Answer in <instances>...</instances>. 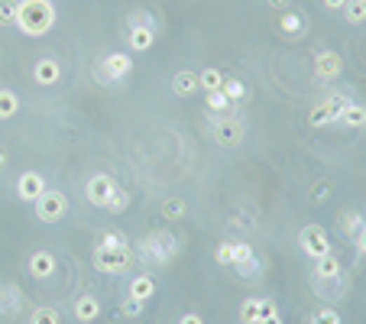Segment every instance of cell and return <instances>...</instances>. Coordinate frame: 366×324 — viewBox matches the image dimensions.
Here are the masks:
<instances>
[{"mask_svg":"<svg viewBox=\"0 0 366 324\" xmlns=\"http://www.w3.org/2000/svg\"><path fill=\"white\" fill-rule=\"evenodd\" d=\"M55 26V7L52 0H20L17 10V29L29 39H39Z\"/></svg>","mask_w":366,"mask_h":324,"instance_id":"cell-1","label":"cell"},{"mask_svg":"<svg viewBox=\"0 0 366 324\" xmlns=\"http://www.w3.org/2000/svg\"><path fill=\"white\" fill-rule=\"evenodd\" d=\"M133 253H137V259L146 266H165L182 253V240L169 231H156V234H146Z\"/></svg>","mask_w":366,"mask_h":324,"instance_id":"cell-2","label":"cell"},{"mask_svg":"<svg viewBox=\"0 0 366 324\" xmlns=\"http://www.w3.org/2000/svg\"><path fill=\"white\" fill-rule=\"evenodd\" d=\"M91 263L97 273L104 276H127L137 263V253L130 250V243H120V247H107V243H97L91 253Z\"/></svg>","mask_w":366,"mask_h":324,"instance_id":"cell-3","label":"cell"},{"mask_svg":"<svg viewBox=\"0 0 366 324\" xmlns=\"http://www.w3.org/2000/svg\"><path fill=\"white\" fill-rule=\"evenodd\" d=\"M33 211L43 224H59L69 214V198L62 195L59 188H46L43 195L33 201Z\"/></svg>","mask_w":366,"mask_h":324,"instance_id":"cell-4","label":"cell"},{"mask_svg":"<svg viewBox=\"0 0 366 324\" xmlns=\"http://www.w3.org/2000/svg\"><path fill=\"white\" fill-rule=\"evenodd\" d=\"M298 247L305 250V256H311V263L327 253H334L331 240H327V231H324L321 224H305V227L298 231Z\"/></svg>","mask_w":366,"mask_h":324,"instance_id":"cell-5","label":"cell"},{"mask_svg":"<svg viewBox=\"0 0 366 324\" xmlns=\"http://www.w3.org/2000/svg\"><path fill=\"white\" fill-rule=\"evenodd\" d=\"M117 182H114V175H107V172H97V175H91L85 185V198L88 205L101 208V211H107V205H111V198L117 195Z\"/></svg>","mask_w":366,"mask_h":324,"instance_id":"cell-6","label":"cell"},{"mask_svg":"<svg viewBox=\"0 0 366 324\" xmlns=\"http://www.w3.org/2000/svg\"><path fill=\"white\" fill-rule=\"evenodd\" d=\"M347 104H350L347 94H331V97H324L315 111H311L308 123H311V127H327V123H334V120H341V114H344Z\"/></svg>","mask_w":366,"mask_h":324,"instance_id":"cell-7","label":"cell"},{"mask_svg":"<svg viewBox=\"0 0 366 324\" xmlns=\"http://www.w3.org/2000/svg\"><path fill=\"white\" fill-rule=\"evenodd\" d=\"M247 137V127H243V120L240 117H224L214 123V140L224 146V149H233V146L243 143Z\"/></svg>","mask_w":366,"mask_h":324,"instance_id":"cell-8","label":"cell"},{"mask_svg":"<svg viewBox=\"0 0 366 324\" xmlns=\"http://www.w3.org/2000/svg\"><path fill=\"white\" fill-rule=\"evenodd\" d=\"M46 188H49V185H46V179L39 175V172H23V175L17 179V198H20V201H29V205H33V201L43 195Z\"/></svg>","mask_w":366,"mask_h":324,"instance_id":"cell-9","label":"cell"},{"mask_svg":"<svg viewBox=\"0 0 366 324\" xmlns=\"http://www.w3.org/2000/svg\"><path fill=\"white\" fill-rule=\"evenodd\" d=\"M130 72H133V59H130L127 52H111V55H104V78H107V81H123Z\"/></svg>","mask_w":366,"mask_h":324,"instance_id":"cell-10","label":"cell"},{"mask_svg":"<svg viewBox=\"0 0 366 324\" xmlns=\"http://www.w3.org/2000/svg\"><path fill=\"white\" fill-rule=\"evenodd\" d=\"M59 78H62V65L52 55H46V59H39L33 65V81L39 88H52V85H59Z\"/></svg>","mask_w":366,"mask_h":324,"instance_id":"cell-11","label":"cell"},{"mask_svg":"<svg viewBox=\"0 0 366 324\" xmlns=\"http://www.w3.org/2000/svg\"><path fill=\"white\" fill-rule=\"evenodd\" d=\"M341 69H344V62H341V55H337L334 49H324V52H318V55H315V75L321 78V81L337 78V75H341Z\"/></svg>","mask_w":366,"mask_h":324,"instance_id":"cell-12","label":"cell"},{"mask_svg":"<svg viewBox=\"0 0 366 324\" xmlns=\"http://www.w3.org/2000/svg\"><path fill=\"white\" fill-rule=\"evenodd\" d=\"M29 276L33 279H39V282H46V279H52L55 276V256L49 253V250H36L33 256H29Z\"/></svg>","mask_w":366,"mask_h":324,"instance_id":"cell-13","label":"cell"},{"mask_svg":"<svg viewBox=\"0 0 366 324\" xmlns=\"http://www.w3.org/2000/svg\"><path fill=\"white\" fill-rule=\"evenodd\" d=\"M20 308H23V292L13 282H0V315L13 318L20 315Z\"/></svg>","mask_w":366,"mask_h":324,"instance_id":"cell-14","label":"cell"},{"mask_svg":"<svg viewBox=\"0 0 366 324\" xmlns=\"http://www.w3.org/2000/svg\"><path fill=\"white\" fill-rule=\"evenodd\" d=\"M72 311H75V318L81 324H91L101 318V302L94 299V295H78L75 305H72Z\"/></svg>","mask_w":366,"mask_h":324,"instance_id":"cell-15","label":"cell"},{"mask_svg":"<svg viewBox=\"0 0 366 324\" xmlns=\"http://www.w3.org/2000/svg\"><path fill=\"white\" fill-rule=\"evenodd\" d=\"M195 91H201V85H198V72L182 69V72L172 75V94H179V97H191Z\"/></svg>","mask_w":366,"mask_h":324,"instance_id":"cell-16","label":"cell"},{"mask_svg":"<svg viewBox=\"0 0 366 324\" xmlns=\"http://www.w3.org/2000/svg\"><path fill=\"white\" fill-rule=\"evenodd\" d=\"M341 273H344V266L334 253L315 259V266H311V276H315V279H341Z\"/></svg>","mask_w":366,"mask_h":324,"instance_id":"cell-17","label":"cell"},{"mask_svg":"<svg viewBox=\"0 0 366 324\" xmlns=\"http://www.w3.org/2000/svg\"><path fill=\"white\" fill-rule=\"evenodd\" d=\"M127 39L133 52H149L156 46V29H149V26H130Z\"/></svg>","mask_w":366,"mask_h":324,"instance_id":"cell-18","label":"cell"},{"mask_svg":"<svg viewBox=\"0 0 366 324\" xmlns=\"http://www.w3.org/2000/svg\"><path fill=\"white\" fill-rule=\"evenodd\" d=\"M156 295V279L153 276H133L130 279V299L133 302H149Z\"/></svg>","mask_w":366,"mask_h":324,"instance_id":"cell-19","label":"cell"},{"mask_svg":"<svg viewBox=\"0 0 366 324\" xmlns=\"http://www.w3.org/2000/svg\"><path fill=\"white\" fill-rule=\"evenodd\" d=\"M341 123L347 130H363L366 127V107L363 104H357V101H350L347 107H344V114H341Z\"/></svg>","mask_w":366,"mask_h":324,"instance_id":"cell-20","label":"cell"},{"mask_svg":"<svg viewBox=\"0 0 366 324\" xmlns=\"http://www.w3.org/2000/svg\"><path fill=\"white\" fill-rule=\"evenodd\" d=\"M20 114V97L10 88H0V120H10Z\"/></svg>","mask_w":366,"mask_h":324,"instance_id":"cell-21","label":"cell"},{"mask_svg":"<svg viewBox=\"0 0 366 324\" xmlns=\"http://www.w3.org/2000/svg\"><path fill=\"white\" fill-rule=\"evenodd\" d=\"M341 13H344V20L353 26L366 23V0H347V7H344Z\"/></svg>","mask_w":366,"mask_h":324,"instance_id":"cell-22","label":"cell"},{"mask_svg":"<svg viewBox=\"0 0 366 324\" xmlns=\"http://www.w3.org/2000/svg\"><path fill=\"white\" fill-rule=\"evenodd\" d=\"M221 91L227 94V101H230V104H240V101H243V97H247V85H243L240 78H224Z\"/></svg>","mask_w":366,"mask_h":324,"instance_id":"cell-23","label":"cell"},{"mask_svg":"<svg viewBox=\"0 0 366 324\" xmlns=\"http://www.w3.org/2000/svg\"><path fill=\"white\" fill-rule=\"evenodd\" d=\"M341 227H344V234H347V237H357V234L366 227V217L360 211H347L341 217Z\"/></svg>","mask_w":366,"mask_h":324,"instance_id":"cell-24","label":"cell"},{"mask_svg":"<svg viewBox=\"0 0 366 324\" xmlns=\"http://www.w3.org/2000/svg\"><path fill=\"white\" fill-rule=\"evenodd\" d=\"M198 85H201V91H221L224 75L217 69H205V72H198Z\"/></svg>","mask_w":366,"mask_h":324,"instance_id":"cell-25","label":"cell"},{"mask_svg":"<svg viewBox=\"0 0 366 324\" xmlns=\"http://www.w3.org/2000/svg\"><path fill=\"white\" fill-rule=\"evenodd\" d=\"M282 33L301 36V33H305V17H301V13H292V10H285V17H282Z\"/></svg>","mask_w":366,"mask_h":324,"instance_id":"cell-26","label":"cell"},{"mask_svg":"<svg viewBox=\"0 0 366 324\" xmlns=\"http://www.w3.org/2000/svg\"><path fill=\"white\" fill-rule=\"evenodd\" d=\"M29 324H62V315H59V308H36L33 315H29Z\"/></svg>","mask_w":366,"mask_h":324,"instance_id":"cell-27","label":"cell"},{"mask_svg":"<svg viewBox=\"0 0 366 324\" xmlns=\"http://www.w3.org/2000/svg\"><path fill=\"white\" fill-rule=\"evenodd\" d=\"M233 273L243 276V279H259V276H263V263H259V256H250L247 263L233 266Z\"/></svg>","mask_w":366,"mask_h":324,"instance_id":"cell-28","label":"cell"},{"mask_svg":"<svg viewBox=\"0 0 366 324\" xmlns=\"http://www.w3.org/2000/svg\"><path fill=\"white\" fill-rule=\"evenodd\" d=\"M240 324H259V299H243V305H240Z\"/></svg>","mask_w":366,"mask_h":324,"instance_id":"cell-29","label":"cell"},{"mask_svg":"<svg viewBox=\"0 0 366 324\" xmlns=\"http://www.w3.org/2000/svg\"><path fill=\"white\" fill-rule=\"evenodd\" d=\"M20 0H0V26H17Z\"/></svg>","mask_w":366,"mask_h":324,"instance_id":"cell-30","label":"cell"},{"mask_svg":"<svg viewBox=\"0 0 366 324\" xmlns=\"http://www.w3.org/2000/svg\"><path fill=\"white\" fill-rule=\"evenodd\" d=\"M185 201H182V198H169V201H165V205H162V214H165V217H172V221H179V217H185Z\"/></svg>","mask_w":366,"mask_h":324,"instance_id":"cell-31","label":"cell"},{"mask_svg":"<svg viewBox=\"0 0 366 324\" xmlns=\"http://www.w3.org/2000/svg\"><path fill=\"white\" fill-rule=\"evenodd\" d=\"M208 107H211V111H230L233 104L227 101V94L224 91H208Z\"/></svg>","mask_w":366,"mask_h":324,"instance_id":"cell-32","label":"cell"},{"mask_svg":"<svg viewBox=\"0 0 366 324\" xmlns=\"http://www.w3.org/2000/svg\"><path fill=\"white\" fill-rule=\"evenodd\" d=\"M214 259H217L221 266H230V263H233V240H224L221 247L214 250Z\"/></svg>","mask_w":366,"mask_h":324,"instance_id":"cell-33","label":"cell"},{"mask_svg":"<svg viewBox=\"0 0 366 324\" xmlns=\"http://www.w3.org/2000/svg\"><path fill=\"white\" fill-rule=\"evenodd\" d=\"M127 23L130 26H149V29H156V17H153V13H146V10H133Z\"/></svg>","mask_w":366,"mask_h":324,"instance_id":"cell-34","label":"cell"},{"mask_svg":"<svg viewBox=\"0 0 366 324\" xmlns=\"http://www.w3.org/2000/svg\"><path fill=\"white\" fill-rule=\"evenodd\" d=\"M311 324H341V315L337 308H321L318 315H311Z\"/></svg>","mask_w":366,"mask_h":324,"instance_id":"cell-35","label":"cell"},{"mask_svg":"<svg viewBox=\"0 0 366 324\" xmlns=\"http://www.w3.org/2000/svg\"><path fill=\"white\" fill-rule=\"evenodd\" d=\"M130 208V195L123 191V188H117V195L111 198V205H107V211H114V214H120V211H127Z\"/></svg>","mask_w":366,"mask_h":324,"instance_id":"cell-36","label":"cell"},{"mask_svg":"<svg viewBox=\"0 0 366 324\" xmlns=\"http://www.w3.org/2000/svg\"><path fill=\"white\" fill-rule=\"evenodd\" d=\"M250 256H256V253H253V247H250V243H240V240H237V243H233V263H230V266L247 263Z\"/></svg>","mask_w":366,"mask_h":324,"instance_id":"cell-37","label":"cell"},{"mask_svg":"<svg viewBox=\"0 0 366 324\" xmlns=\"http://www.w3.org/2000/svg\"><path fill=\"white\" fill-rule=\"evenodd\" d=\"M97 243H107V247H120V243H127V237H123L120 231H104Z\"/></svg>","mask_w":366,"mask_h":324,"instance_id":"cell-38","label":"cell"},{"mask_svg":"<svg viewBox=\"0 0 366 324\" xmlns=\"http://www.w3.org/2000/svg\"><path fill=\"white\" fill-rule=\"evenodd\" d=\"M140 311H143V302L127 299V302H123V305H120V315H127V318H137Z\"/></svg>","mask_w":366,"mask_h":324,"instance_id":"cell-39","label":"cell"},{"mask_svg":"<svg viewBox=\"0 0 366 324\" xmlns=\"http://www.w3.org/2000/svg\"><path fill=\"white\" fill-rule=\"evenodd\" d=\"M327 195H331L327 182H318V185H315V201H327Z\"/></svg>","mask_w":366,"mask_h":324,"instance_id":"cell-40","label":"cell"},{"mask_svg":"<svg viewBox=\"0 0 366 324\" xmlns=\"http://www.w3.org/2000/svg\"><path fill=\"white\" fill-rule=\"evenodd\" d=\"M353 243H357V253H360V256H366V227L357 234V237H353Z\"/></svg>","mask_w":366,"mask_h":324,"instance_id":"cell-41","label":"cell"},{"mask_svg":"<svg viewBox=\"0 0 366 324\" xmlns=\"http://www.w3.org/2000/svg\"><path fill=\"white\" fill-rule=\"evenodd\" d=\"M179 324H205V318L195 315V311H188V315H182V318H179Z\"/></svg>","mask_w":366,"mask_h":324,"instance_id":"cell-42","label":"cell"},{"mask_svg":"<svg viewBox=\"0 0 366 324\" xmlns=\"http://www.w3.org/2000/svg\"><path fill=\"white\" fill-rule=\"evenodd\" d=\"M259 324H285V318H282L279 311H273V315H266V318H259Z\"/></svg>","mask_w":366,"mask_h":324,"instance_id":"cell-43","label":"cell"},{"mask_svg":"<svg viewBox=\"0 0 366 324\" xmlns=\"http://www.w3.org/2000/svg\"><path fill=\"white\" fill-rule=\"evenodd\" d=\"M324 7L327 10H344L347 7V0H324Z\"/></svg>","mask_w":366,"mask_h":324,"instance_id":"cell-44","label":"cell"},{"mask_svg":"<svg viewBox=\"0 0 366 324\" xmlns=\"http://www.w3.org/2000/svg\"><path fill=\"white\" fill-rule=\"evenodd\" d=\"M7 169V149H0V172Z\"/></svg>","mask_w":366,"mask_h":324,"instance_id":"cell-45","label":"cell"},{"mask_svg":"<svg viewBox=\"0 0 366 324\" xmlns=\"http://www.w3.org/2000/svg\"><path fill=\"white\" fill-rule=\"evenodd\" d=\"M273 4H289V0H273Z\"/></svg>","mask_w":366,"mask_h":324,"instance_id":"cell-46","label":"cell"}]
</instances>
